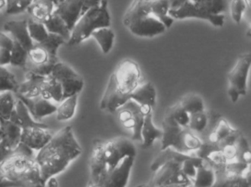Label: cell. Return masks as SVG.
Returning a JSON list of instances; mask_svg holds the SVG:
<instances>
[{
    "mask_svg": "<svg viewBox=\"0 0 251 187\" xmlns=\"http://www.w3.org/2000/svg\"><path fill=\"white\" fill-rule=\"evenodd\" d=\"M81 146L75 136L73 126L67 125L52 135L48 144L35 156L44 182L64 172L82 154Z\"/></svg>",
    "mask_w": 251,
    "mask_h": 187,
    "instance_id": "1",
    "label": "cell"
},
{
    "mask_svg": "<svg viewBox=\"0 0 251 187\" xmlns=\"http://www.w3.org/2000/svg\"><path fill=\"white\" fill-rule=\"evenodd\" d=\"M35 156L20 143L0 163V187H46Z\"/></svg>",
    "mask_w": 251,
    "mask_h": 187,
    "instance_id": "2",
    "label": "cell"
},
{
    "mask_svg": "<svg viewBox=\"0 0 251 187\" xmlns=\"http://www.w3.org/2000/svg\"><path fill=\"white\" fill-rule=\"evenodd\" d=\"M142 82L139 64L131 59L122 60L111 74L100 103L101 110L115 113L130 100V96Z\"/></svg>",
    "mask_w": 251,
    "mask_h": 187,
    "instance_id": "3",
    "label": "cell"
},
{
    "mask_svg": "<svg viewBox=\"0 0 251 187\" xmlns=\"http://www.w3.org/2000/svg\"><path fill=\"white\" fill-rule=\"evenodd\" d=\"M111 25L108 0H102L100 5L87 10L79 18L72 29L67 44L70 47L78 45L91 37L94 31L111 27Z\"/></svg>",
    "mask_w": 251,
    "mask_h": 187,
    "instance_id": "4",
    "label": "cell"
},
{
    "mask_svg": "<svg viewBox=\"0 0 251 187\" xmlns=\"http://www.w3.org/2000/svg\"><path fill=\"white\" fill-rule=\"evenodd\" d=\"M161 150L171 147L182 153L196 151L202 141L188 128L179 125L165 112L162 121Z\"/></svg>",
    "mask_w": 251,
    "mask_h": 187,
    "instance_id": "5",
    "label": "cell"
},
{
    "mask_svg": "<svg viewBox=\"0 0 251 187\" xmlns=\"http://www.w3.org/2000/svg\"><path fill=\"white\" fill-rule=\"evenodd\" d=\"M251 66V53H243L238 57L234 66L227 75V95L232 103H236L239 97L246 95Z\"/></svg>",
    "mask_w": 251,
    "mask_h": 187,
    "instance_id": "6",
    "label": "cell"
},
{
    "mask_svg": "<svg viewBox=\"0 0 251 187\" xmlns=\"http://www.w3.org/2000/svg\"><path fill=\"white\" fill-rule=\"evenodd\" d=\"M151 107H145L130 100L117 110L118 120L122 126L132 132V141H142L141 130L145 116L152 111Z\"/></svg>",
    "mask_w": 251,
    "mask_h": 187,
    "instance_id": "7",
    "label": "cell"
},
{
    "mask_svg": "<svg viewBox=\"0 0 251 187\" xmlns=\"http://www.w3.org/2000/svg\"><path fill=\"white\" fill-rule=\"evenodd\" d=\"M169 15L174 20L194 19H202L215 27H223L225 23L223 14H216L208 6L192 1H185L180 6L174 9H170Z\"/></svg>",
    "mask_w": 251,
    "mask_h": 187,
    "instance_id": "8",
    "label": "cell"
},
{
    "mask_svg": "<svg viewBox=\"0 0 251 187\" xmlns=\"http://www.w3.org/2000/svg\"><path fill=\"white\" fill-rule=\"evenodd\" d=\"M62 88L63 100L79 94L84 87L83 78L70 65L58 61L55 63L50 74Z\"/></svg>",
    "mask_w": 251,
    "mask_h": 187,
    "instance_id": "9",
    "label": "cell"
},
{
    "mask_svg": "<svg viewBox=\"0 0 251 187\" xmlns=\"http://www.w3.org/2000/svg\"><path fill=\"white\" fill-rule=\"evenodd\" d=\"M58 62V56L52 55L42 44H34L27 51V61L25 69L36 75L49 76Z\"/></svg>",
    "mask_w": 251,
    "mask_h": 187,
    "instance_id": "10",
    "label": "cell"
},
{
    "mask_svg": "<svg viewBox=\"0 0 251 187\" xmlns=\"http://www.w3.org/2000/svg\"><path fill=\"white\" fill-rule=\"evenodd\" d=\"M136 153L133 141L126 137H117L104 142V155L109 168L117 166L126 158L136 157Z\"/></svg>",
    "mask_w": 251,
    "mask_h": 187,
    "instance_id": "11",
    "label": "cell"
},
{
    "mask_svg": "<svg viewBox=\"0 0 251 187\" xmlns=\"http://www.w3.org/2000/svg\"><path fill=\"white\" fill-rule=\"evenodd\" d=\"M134 160L135 158H126L114 167H108L96 185L98 187H127Z\"/></svg>",
    "mask_w": 251,
    "mask_h": 187,
    "instance_id": "12",
    "label": "cell"
},
{
    "mask_svg": "<svg viewBox=\"0 0 251 187\" xmlns=\"http://www.w3.org/2000/svg\"><path fill=\"white\" fill-rule=\"evenodd\" d=\"M126 27L133 35L142 38H152L167 29L165 25L152 14L130 22Z\"/></svg>",
    "mask_w": 251,
    "mask_h": 187,
    "instance_id": "13",
    "label": "cell"
},
{
    "mask_svg": "<svg viewBox=\"0 0 251 187\" xmlns=\"http://www.w3.org/2000/svg\"><path fill=\"white\" fill-rule=\"evenodd\" d=\"M15 95L17 99L24 103L31 114L32 117L37 122H40L43 118L50 116L56 112V105L51 100H47L41 95L32 98H27L17 94H15Z\"/></svg>",
    "mask_w": 251,
    "mask_h": 187,
    "instance_id": "14",
    "label": "cell"
},
{
    "mask_svg": "<svg viewBox=\"0 0 251 187\" xmlns=\"http://www.w3.org/2000/svg\"><path fill=\"white\" fill-rule=\"evenodd\" d=\"M48 126L32 127L22 129L21 143L33 151H39L51 139Z\"/></svg>",
    "mask_w": 251,
    "mask_h": 187,
    "instance_id": "15",
    "label": "cell"
},
{
    "mask_svg": "<svg viewBox=\"0 0 251 187\" xmlns=\"http://www.w3.org/2000/svg\"><path fill=\"white\" fill-rule=\"evenodd\" d=\"M215 172V181L211 187H251L250 167L242 173L231 172L226 166Z\"/></svg>",
    "mask_w": 251,
    "mask_h": 187,
    "instance_id": "16",
    "label": "cell"
},
{
    "mask_svg": "<svg viewBox=\"0 0 251 187\" xmlns=\"http://www.w3.org/2000/svg\"><path fill=\"white\" fill-rule=\"evenodd\" d=\"M108 167L104 155V142L100 139L95 140L92 144V153L89 159L90 181L96 184Z\"/></svg>",
    "mask_w": 251,
    "mask_h": 187,
    "instance_id": "17",
    "label": "cell"
},
{
    "mask_svg": "<svg viewBox=\"0 0 251 187\" xmlns=\"http://www.w3.org/2000/svg\"><path fill=\"white\" fill-rule=\"evenodd\" d=\"M3 28L7 33L11 35L14 41L21 44L27 51L34 44L29 34L27 19L8 21L4 24Z\"/></svg>",
    "mask_w": 251,
    "mask_h": 187,
    "instance_id": "18",
    "label": "cell"
},
{
    "mask_svg": "<svg viewBox=\"0 0 251 187\" xmlns=\"http://www.w3.org/2000/svg\"><path fill=\"white\" fill-rule=\"evenodd\" d=\"M22 128L8 119H0V142L8 150H15L21 143Z\"/></svg>",
    "mask_w": 251,
    "mask_h": 187,
    "instance_id": "19",
    "label": "cell"
},
{
    "mask_svg": "<svg viewBox=\"0 0 251 187\" xmlns=\"http://www.w3.org/2000/svg\"><path fill=\"white\" fill-rule=\"evenodd\" d=\"M81 12L82 0H61L54 10V13L64 19L71 31L81 16Z\"/></svg>",
    "mask_w": 251,
    "mask_h": 187,
    "instance_id": "20",
    "label": "cell"
},
{
    "mask_svg": "<svg viewBox=\"0 0 251 187\" xmlns=\"http://www.w3.org/2000/svg\"><path fill=\"white\" fill-rule=\"evenodd\" d=\"M157 91L151 82H142L132 93L130 100L145 107H155L156 104Z\"/></svg>",
    "mask_w": 251,
    "mask_h": 187,
    "instance_id": "21",
    "label": "cell"
},
{
    "mask_svg": "<svg viewBox=\"0 0 251 187\" xmlns=\"http://www.w3.org/2000/svg\"><path fill=\"white\" fill-rule=\"evenodd\" d=\"M162 134V130L154 124L152 111L150 112L145 116L141 130L142 148L148 149L152 147L155 140L161 139Z\"/></svg>",
    "mask_w": 251,
    "mask_h": 187,
    "instance_id": "22",
    "label": "cell"
},
{
    "mask_svg": "<svg viewBox=\"0 0 251 187\" xmlns=\"http://www.w3.org/2000/svg\"><path fill=\"white\" fill-rule=\"evenodd\" d=\"M46 77L27 72L25 80L19 84L18 90L15 94L27 98L40 96L41 85Z\"/></svg>",
    "mask_w": 251,
    "mask_h": 187,
    "instance_id": "23",
    "label": "cell"
},
{
    "mask_svg": "<svg viewBox=\"0 0 251 187\" xmlns=\"http://www.w3.org/2000/svg\"><path fill=\"white\" fill-rule=\"evenodd\" d=\"M10 119L18 125L22 129L32 128V127L48 126L46 124L35 120L32 117L31 114L27 110V107L25 106L24 103L17 98L15 109Z\"/></svg>",
    "mask_w": 251,
    "mask_h": 187,
    "instance_id": "24",
    "label": "cell"
},
{
    "mask_svg": "<svg viewBox=\"0 0 251 187\" xmlns=\"http://www.w3.org/2000/svg\"><path fill=\"white\" fill-rule=\"evenodd\" d=\"M151 1L152 0H133L123 16V25L126 27L136 19L152 14Z\"/></svg>",
    "mask_w": 251,
    "mask_h": 187,
    "instance_id": "25",
    "label": "cell"
},
{
    "mask_svg": "<svg viewBox=\"0 0 251 187\" xmlns=\"http://www.w3.org/2000/svg\"><path fill=\"white\" fill-rule=\"evenodd\" d=\"M55 9V4L52 0H34L27 11L31 19L44 23L52 16Z\"/></svg>",
    "mask_w": 251,
    "mask_h": 187,
    "instance_id": "26",
    "label": "cell"
},
{
    "mask_svg": "<svg viewBox=\"0 0 251 187\" xmlns=\"http://www.w3.org/2000/svg\"><path fill=\"white\" fill-rule=\"evenodd\" d=\"M216 179L215 170L203 160L197 169L195 177L191 180L192 187H211Z\"/></svg>",
    "mask_w": 251,
    "mask_h": 187,
    "instance_id": "27",
    "label": "cell"
},
{
    "mask_svg": "<svg viewBox=\"0 0 251 187\" xmlns=\"http://www.w3.org/2000/svg\"><path fill=\"white\" fill-rule=\"evenodd\" d=\"M40 95L47 100L61 103L63 100L62 88L55 78L49 75L41 85Z\"/></svg>",
    "mask_w": 251,
    "mask_h": 187,
    "instance_id": "28",
    "label": "cell"
},
{
    "mask_svg": "<svg viewBox=\"0 0 251 187\" xmlns=\"http://www.w3.org/2000/svg\"><path fill=\"white\" fill-rule=\"evenodd\" d=\"M78 95L79 94H76V95L67 97L61 102L59 106H57V110L55 112L57 120L64 122L74 117L77 110Z\"/></svg>",
    "mask_w": 251,
    "mask_h": 187,
    "instance_id": "29",
    "label": "cell"
},
{
    "mask_svg": "<svg viewBox=\"0 0 251 187\" xmlns=\"http://www.w3.org/2000/svg\"><path fill=\"white\" fill-rule=\"evenodd\" d=\"M49 33L60 35L68 41L71 35V30L67 26L62 18L60 17L56 13H52V16L44 22Z\"/></svg>",
    "mask_w": 251,
    "mask_h": 187,
    "instance_id": "30",
    "label": "cell"
},
{
    "mask_svg": "<svg viewBox=\"0 0 251 187\" xmlns=\"http://www.w3.org/2000/svg\"><path fill=\"white\" fill-rule=\"evenodd\" d=\"M91 36L93 37L99 44L103 54H108L112 50L115 40V33L110 27L96 29L92 32Z\"/></svg>",
    "mask_w": 251,
    "mask_h": 187,
    "instance_id": "31",
    "label": "cell"
},
{
    "mask_svg": "<svg viewBox=\"0 0 251 187\" xmlns=\"http://www.w3.org/2000/svg\"><path fill=\"white\" fill-rule=\"evenodd\" d=\"M170 9V0H152L151 1L152 14L161 21L167 29H169L174 22V19L169 15Z\"/></svg>",
    "mask_w": 251,
    "mask_h": 187,
    "instance_id": "32",
    "label": "cell"
},
{
    "mask_svg": "<svg viewBox=\"0 0 251 187\" xmlns=\"http://www.w3.org/2000/svg\"><path fill=\"white\" fill-rule=\"evenodd\" d=\"M17 97L12 91L0 92V119L8 120L15 109Z\"/></svg>",
    "mask_w": 251,
    "mask_h": 187,
    "instance_id": "33",
    "label": "cell"
},
{
    "mask_svg": "<svg viewBox=\"0 0 251 187\" xmlns=\"http://www.w3.org/2000/svg\"><path fill=\"white\" fill-rule=\"evenodd\" d=\"M215 123L214 128L208 135V141L214 144H218L220 141L227 136L234 128H232L228 122L224 118L220 117Z\"/></svg>",
    "mask_w": 251,
    "mask_h": 187,
    "instance_id": "34",
    "label": "cell"
},
{
    "mask_svg": "<svg viewBox=\"0 0 251 187\" xmlns=\"http://www.w3.org/2000/svg\"><path fill=\"white\" fill-rule=\"evenodd\" d=\"M179 103L189 114L205 110V103L199 94H186L180 100Z\"/></svg>",
    "mask_w": 251,
    "mask_h": 187,
    "instance_id": "35",
    "label": "cell"
},
{
    "mask_svg": "<svg viewBox=\"0 0 251 187\" xmlns=\"http://www.w3.org/2000/svg\"><path fill=\"white\" fill-rule=\"evenodd\" d=\"M27 27L30 38L34 44L44 42L49 35V32L44 23L37 22L31 18L27 19Z\"/></svg>",
    "mask_w": 251,
    "mask_h": 187,
    "instance_id": "36",
    "label": "cell"
},
{
    "mask_svg": "<svg viewBox=\"0 0 251 187\" xmlns=\"http://www.w3.org/2000/svg\"><path fill=\"white\" fill-rule=\"evenodd\" d=\"M210 119H210L209 113L205 110L189 114L188 128L192 131L202 133L208 128Z\"/></svg>",
    "mask_w": 251,
    "mask_h": 187,
    "instance_id": "37",
    "label": "cell"
},
{
    "mask_svg": "<svg viewBox=\"0 0 251 187\" xmlns=\"http://www.w3.org/2000/svg\"><path fill=\"white\" fill-rule=\"evenodd\" d=\"M18 88L19 83L14 74L5 66H0V92L10 91L15 94Z\"/></svg>",
    "mask_w": 251,
    "mask_h": 187,
    "instance_id": "38",
    "label": "cell"
},
{
    "mask_svg": "<svg viewBox=\"0 0 251 187\" xmlns=\"http://www.w3.org/2000/svg\"><path fill=\"white\" fill-rule=\"evenodd\" d=\"M185 1H192L208 6L216 14H223L226 8V0H170V9L176 8Z\"/></svg>",
    "mask_w": 251,
    "mask_h": 187,
    "instance_id": "39",
    "label": "cell"
},
{
    "mask_svg": "<svg viewBox=\"0 0 251 187\" xmlns=\"http://www.w3.org/2000/svg\"><path fill=\"white\" fill-rule=\"evenodd\" d=\"M236 156L235 160L251 164V152L248 139L241 134L236 142Z\"/></svg>",
    "mask_w": 251,
    "mask_h": 187,
    "instance_id": "40",
    "label": "cell"
},
{
    "mask_svg": "<svg viewBox=\"0 0 251 187\" xmlns=\"http://www.w3.org/2000/svg\"><path fill=\"white\" fill-rule=\"evenodd\" d=\"M11 53V58L10 65L25 69L27 61V50L25 49L21 44L14 41Z\"/></svg>",
    "mask_w": 251,
    "mask_h": 187,
    "instance_id": "41",
    "label": "cell"
},
{
    "mask_svg": "<svg viewBox=\"0 0 251 187\" xmlns=\"http://www.w3.org/2000/svg\"><path fill=\"white\" fill-rule=\"evenodd\" d=\"M251 4L247 0H231L230 5V16L236 23H240L242 16L247 10L250 13Z\"/></svg>",
    "mask_w": 251,
    "mask_h": 187,
    "instance_id": "42",
    "label": "cell"
},
{
    "mask_svg": "<svg viewBox=\"0 0 251 187\" xmlns=\"http://www.w3.org/2000/svg\"><path fill=\"white\" fill-rule=\"evenodd\" d=\"M171 117L183 128H188L189 121V114L183 108L180 103H176L166 110Z\"/></svg>",
    "mask_w": 251,
    "mask_h": 187,
    "instance_id": "43",
    "label": "cell"
},
{
    "mask_svg": "<svg viewBox=\"0 0 251 187\" xmlns=\"http://www.w3.org/2000/svg\"><path fill=\"white\" fill-rule=\"evenodd\" d=\"M203 160L215 171L223 169L228 162L220 147L211 152Z\"/></svg>",
    "mask_w": 251,
    "mask_h": 187,
    "instance_id": "44",
    "label": "cell"
},
{
    "mask_svg": "<svg viewBox=\"0 0 251 187\" xmlns=\"http://www.w3.org/2000/svg\"><path fill=\"white\" fill-rule=\"evenodd\" d=\"M33 1L34 0H6L5 14L17 15L27 11Z\"/></svg>",
    "mask_w": 251,
    "mask_h": 187,
    "instance_id": "45",
    "label": "cell"
},
{
    "mask_svg": "<svg viewBox=\"0 0 251 187\" xmlns=\"http://www.w3.org/2000/svg\"><path fill=\"white\" fill-rule=\"evenodd\" d=\"M203 159H201L198 156H193L190 155V156L182 163V171L189 179L192 180L196 174L198 166L203 162Z\"/></svg>",
    "mask_w": 251,
    "mask_h": 187,
    "instance_id": "46",
    "label": "cell"
},
{
    "mask_svg": "<svg viewBox=\"0 0 251 187\" xmlns=\"http://www.w3.org/2000/svg\"><path fill=\"white\" fill-rule=\"evenodd\" d=\"M65 43L66 40L60 35L49 33L47 39L44 42L41 43V44L45 47L52 55L57 56L58 49Z\"/></svg>",
    "mask_w": 251,
    "mask_h": 187,
    "instance_id": "47",
    "label": "cell"
},
{
    "mask_svg": "<svg viewBox=\"0 0 251 187\" xmlns=\"http://www.w3.org/2000/svg\"><path fill=\"white\" fill-rule=\"evenodd\" d=\"M14 43V39L8 33L0 32V48H6L11 50Z\"/></svg>",
    "mask_w": 251,
    "mask_h": 187,
    "instance_id": "48",
    "label": "cell"
},
{
    "mask_svg": "<svg viewBox=\"0 0 251 187\" xmlns=\"http://www.w3.org/2000/svg\"><path fill=\"white\" fill-rule=\"evenodd\" d=\"M11 50L6 48H0V66H5L11 63Z\"/></svg>",
    "mask_w": 251,
    "mask_h": 187,
    "instance_id": "49",
    "label": "cell"
},
{
    "mask_svg": "<svg viewBox=\"0 0 251 187\" xmlns=\"http://www.w3.org/2000/svg\"><path fill=\"white\" fill-rule=\"evenodd\" d=\"M102 0H82L81 16L87 10L100 4Z\"/></svg>",
    "mask_w": 251,
    "mask_h": 187,
    "instance_id": "50",
    "label": "cell"
},
{
    "mask_svg": "<svg viewBox=\"0 0 251 187\" xmlns=\"http://www.w3.org/2000/svg\"><path fill=\"white\" fill-rule=\"evenodd\" d=\"M11 153H12L11 150L5 148V147L2 145V143L0 142V163H2Z\"/></svg>",
    "mask_w": 251,
    "mask_h": 187,
    "instance_id": "51",
    "label": "cell"
},
{
    "mask_svg": "<svg viewBox=\"0 0 251 187\" xmlns=\"http://www.w3.org/2000/svg\"><path fill=\"white\" fill-rule=\"evenodd\" d=\"M58 181H57L55 176L51 177L45 183V187H58Z\"/></svg>",
    "mask_w": 251,
    "mask_h": 187,
    "instance_id": "52",
    "label": "cell"
},
{
    "mask_svg": "<svg viewBox=\"0 0 251 187\" xmlns=\"http://www.w3.org/2000/svg\"><path fill=\"white\" fill-rule=\"evenodd\" d=\"M163 187H192V185H186V184H172V185L165 186Z\"/></svg>",
    "mask_w": 251,
    "mask_h": 187,
    "instance_id": "53",
    "label": "cell"
},
{
    "mask_svg": "<svg viewBox=\"0 0 251 187\" xmlns=\"http://www.w3.org/2000/svg\"><path fill=\"white\" fill-rule=\"evenodd\" d=\"M6 6V0H0V11L5 8Z\"/></svg>",
    "mask_w": 251,
    "mask_h": 187,
    "instance_id": "54",
    "label": "cell"
},
{
    "mask_svg": "<svg viewBox=\"0 0 251 187\" xmlns=\"http://www.w3.org/2000/svg\"><path fill=\"white\" fill-rule=\"evenodd\" d=\"M98 187V186L96 185V184H94L92 181H91L90 180H89V183H88L87 187Z\"/></svg>",
    "mask_w": 251,
    "mask_h": 187,
    "instance_id": "55",
    "label": "cell"
},
{
    "mask_svg": "<svg viewBox=\"0 0 251 187\" xmlns=\"http://www.w3.org/2000/svg\"><path fill=\"white\" fill-rule=\"evenodd\" d=\"M153 187L152 185H151V184H140V185L136 186V187Z\"/></svg>",
    "mask_w": 251,
    "mask_h": 187,
    "instance_id": "56",
    "label": "cell"
},
{
    "mask_svg": "<svg viewBox=\"0 0 251 187\" xmlns=\"http://www.w3.org/2000/svg\"><path fill=\"white\" fill-rule=\"evenodd\" d=\"M52 1H53L54 4H55V6H56L57 4H58V3L61 1V0H52Z\"/></svg>",
    "mask_w": 251,
    "mask_h": 187,
    "instance_id": "57",
    "label": "cell"
}]
</instances>
